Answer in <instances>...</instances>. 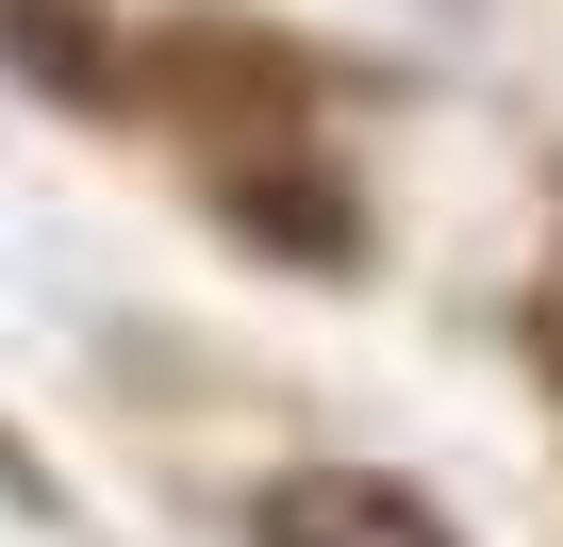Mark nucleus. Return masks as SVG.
Instances as JSON below:
<instances>
[{
  "label": "nucleus",
  "instance_id": "nucleus-1",
  "mask_svg": "<svg viewBox=\"0 0 563 547\" xmlns=\"http://www.w3.org/2000/svg\"><path fill=\"white\" fill-rule=\"evenodd\" d=\"M265 547H448L415 481H365V464H316L265 497Z\"/></svg>",
  "mask_w": 563,
  "mask_h": 547
}]
</instances>
